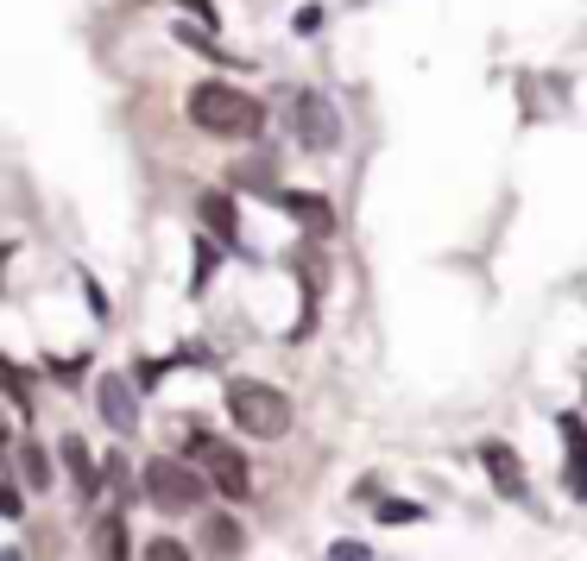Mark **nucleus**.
I'll use <instances>...</instances> for the list:
<instances>
[{"instance_id": "obj_1", "label": "nucleus", "mask_w": 587, "mask_h": 561, "mask_svg": "<svg viewBox=\"0 0 587 561\" xmlns=\"http://www.w3.org/2000/svg\"><path fill=\"white\" fill-rule=\"evenodd\" d=\"M183 108H190V120L202 133L216 139H259V127H266V108L247 89H228V82H196Z\"/></svg>"}, {"instance_id": "obj_2", "label": "nucleus", "mask_w": 587, "mask_h": 561, "mask_svg": "<svg viewBox=\"0 0 587 561\" xmlns=\"http://www.w3.org/2000/svg\"><path fill=\"white\" fill-rule=\"evenodd\" d=\"M228 417H235L247 435H259V442H278L285 429H291V398L272 385H259V379H235L228 385Z\"/></svg>"}, {"instance_id": "obj_3", "label": "nucleus", "mask_w": 587, "mask_h": 561, "mask_svg": "<svg viewBox=\"0 0 587 561\" xmlns=\"http://www.w3.org/2000/svg\"><path fill=\"white\" fill-rule=\"evenodd\" d=\"M146 499L158 504V511H196V504H202V492H209V473H202V467H190V461H171V454H152V461H146Z\"/></svg>"}, {"instance_id": "obj_4", "label": "nucleus", "mask_w": 587, "mask_h": 561, "mask_svg": "<svg viewBox=\"0 0 587 561\" xmlns=\"http://www.w3.org/2000/svg\"><path fill=\"white\" fill-rule=\"evenodd\" d=\"M190 454H196V467L209 473V485H216L221 499H247L253 492V473H247V461H240V448H228V442H216V435H190Z\"/></svg>"}, {"instance_id": "obj_5", "label": "nucleus", "mask_w": 587, "mask_h": 561, "mask_svg": "<svg viewBox=\"0 0 587 561\" xmlns=\"http://www.w3.org/2000/svg\"><path fill=\"white\" fill-rule=\"evenodd\" d=\"M291 133H297V146L304 152H329L335 139H341V120H335V108L322 96H291Z\"/></svg>"}, {"instance_id": "obj_6", "label": "nucleus", "mask_w": 587, "mask_h": 561, "mask_svg": "<svg viewBox=\"0 0 587 561\" xmlns=\"http://www.w3.org/2000/svg\"><path fill=\"white\" fill-rule=\"evenodd\" d=\"M556 435H563L568 499H587V417H581V410H563V417H556Z\"/></svg>"}, {"instance_id": "obj_7", "label": "nucleus", "mask_w": 587, "mask_h": 561, "mask_svg": "<svg viewBox=\"0 0 587 561\" xmlns=\"http://www.w3.org/2000/svg\"><path fill=\"white\" fill-rule=\"evenodd\" d=\"M139 385H127L120 372H101V385H96V410H101V423L108 429H139V398H133Z\"/></svg>"}, {"instance_id": "obj_8", "label": "nucleus", "mask_w": 587, "mask_h": 561, "mask_svg": "<svg viewBox=\"0 0 587 561\" xmlns=\"http://www.w3.org/2000/svg\"><path fill=\"white\" fill-rule=\"evenodd\" d=\"M480 461H487L493 492H499V499H525V492H530L525 461H518V448H506V442H480Z\"/></svg>"}, {"instance_id": "obj_9", "label": "nucleus", "mask_w": 587, "mask_h": 561, "mask_svg": "<svg viewBox=\"0 0 587 561\" xmlns=\"http://www.w3.org/2000/svg\"><path fill=\"white\" fill-rule=\"evenodd\" d=\"M196 214H202L209 240H221V247H240V209H235V196H228V190H202Z\"/></svg>"}, {"instance_id": "obj_10", "label": "nucleus", "mask_w": 587, "mask_h": 561, "mask_svg": "<svg viewBox=\"0 0 587 561\" xmlns=\"http://www.w3.org/2000/svg\"><path fill=\"white\" fill-rule=\"evenodd\" d=\"M278 209L297 214V221H304V233H316V240L335 228V209L322 202V196H310V190H278Z\"/></svg>"}, {"instance_id": "obj_11", "label": "nucleus", "mask_w": 587, "mask_h": 561, "mask_svg": "<svg viewBox=\"0 0 587 561\" xmlns=\"http://www.w3.org/2000/svg\"><path fill=\"white\" fill-rule=\"evenodd\" d=\"M58 454H63V467L77 473V485H82V492L96 499V492H101V480H108V473H101V467L89 461V448H82V435H63V442H58Z\"/></svg>"}, {"instance_id": "obj_12", "label": "nucleus", "mask_w": 587, "mask_h": 561, "mask_svg": "<svg viewBox=\"0 0 587 561\" xmlns=\"http://www.w3.org/2000/svg\"><path fill=\"white\" fill-rule=\"evenodd\" d=\"M13 467H20V485H32V492H44V485H51V454H44L39 442H20V448H13Z\"/></svg>"}, {"instance_id": "obj_13", "label": "nucleus", "mask_w": 587, "mask_h": 561, "mask_svg": "<svg viewBox=\"0 0 587 561\" xmlns=\"http://www.w3.org/2000/svg\"><path fill=\"white\" fill-rule=\"evenodd\" d=\"M221 266V240H209V233H196V271H190V297L209 291V278H216Z\"/></svg>"}, {"instance_id": "obj_14", "label": "nucleus", "mask_w": 587, "mask_h": 561, "mask_svg": "<svg viewBox=\"0 0 587 561\" xmlns=\"http://www.w3.org/2000/svg\"><path fill=\"white\" fill-rule=\"evenodd\" d=\"M96 555L101 561H120V555H127V530H120V518H101L96 523Z\"/></svg>"}, {"instance_id": "obj_15", "label": "nucleus", "mask_w": 587, "mask_h": 561, "mask_svg": "<svg viewBox=\"0 0 587 561\" xmlns=\"http://www.w3.org/2000/svg\"><path fill=\"white\" fill-rule=\"evenodd\" d=\"M209 549H216L221 561L240 555V523L235 518H209Z\"/></svg>"}, {"instance_id": "obj_16", "label": "nucleus", "mask_w": 587, "mask_h": 561, "mask_svg": "<svg viewBox=\"0 0 587 561\" xmlns=\"http://www.w3.org/2000/svg\"><path fill=\"white\" fill-rule=\"evenodd\" d=\"M379 523H424V504H411V499H379Z\"/></svg>"}, {"instance_id": "obj_17", "label": "nucleus", "mask_w": 587, "mask_h": 561, "mask_svg": "<svg viewBox=\"0 0 587 561\" xmlns=\"http://www.w3.org/2000/svg\"><path fill=\"white\" fill-rule=\"evenodd\" d=\"M146 561H190V549L171 542V537H152V542H146Z\"/></svg>"}, {"instance_id": "obj_18", "label": "nucleus", "mask_w": 587, "mask_h": 561, "mask_svg": "<svg viewBox=\"0 0 587 561\" xmlns=\"http://www.w3.org/2000/svg\"><path fill=\"white\" fill-rule=\"evenodd\" d=\"M165 372H171V360H139V367H133V385H139V391H152Z\"/></svg>"}, {"instance_id": "obj_19", "label": "nucleus", "mask_w": 587, "mask_h": 561, "mask_svg": "<svg viewBox=\"0 0 587 561\" xmlns=\"http://www.w3.org/2000/svg\"><path fill=\"white\" fill-rule=\"evenodd\" d=\"M0 511H7V518H20V511H26V485H20V480L0 485Z\"/></svg>"}, {"instance_id": "obj_20", "label": "nucleus", "mask_w": 587, "mask_h": 561, "mask_svg": "<svg viewBox=\"0 0 587 561\" xmlns=\"http://www.w3.org/2000/svg\"><path fill=\"white\" fill-rule=\"evenodd\" d=\"M7 398H13V417L26 423V379H20V367H7Z\"/></svg>"}, {"instance_id": "obj_21", "label": "nucleus", "mask_w": 587, "mask_h": 561, "mask_svg": "<svg viewBox=\"0 0 587 561\" xmlns=\"http://www.w3.org/2000/svg\"><path fill=\"white\" fill-rule=\"evenodd\" d=\"M329 561H372V549H367V542H335Z\"/></svg>"}, {"instance_id": "obj_22", "label": "nucleus", "mask_w": 587, "mask_h": 561, "mask_svg": "<svg viewBox=\"0 0 587 561\" xmlns=\"http://www.w3.org/2000/svg\"><path fill=\"white\" fill-rule=\"evenodd\" d=\"M291 26H297V32H316V26H322V13H316V7H297Z\"/></svg>"}]
</instances>
